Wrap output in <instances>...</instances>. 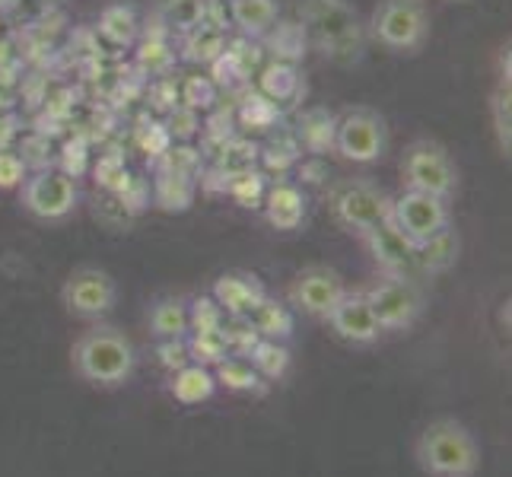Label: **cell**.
<instances>
[{
	"label": "cell",
	"instance_id": "cell-1",
	"mask_svg": "<svg viewBox=\"0 0 512 477\" xmlns=\"http://www.w3.org/2000/svg\"><path fill=\"white\" fill-rule=\"evenodd\" d=\"M414 462L427 477H474L481 471V443L462 420L436 417L414 439Z\"/></svg>",
	"mask_w": 512,
	"mask_h": 477
},
{
	"label": "cell",
	"instance_id": "cell-2",
	"mask_svg": "<svg viewBox=\"0 0 512 477\" xmlns=\"http://www.w3.org/2000/svg\"><path fill=\"white\" fill-rule=\"evenodd\" d=\"M70 366L86 385L121 388L134 376L137 353L125 331L115 325H93L70 347Z\"/></svg>",
	"mask_w": 512,
	"mask_h": 477
},
{
	"label": "cell",
	"instance_id": "cell-3",
	"mask_svg": "<svg viewBox=\"0 0 512 477\" xmlns=\"http://www.w3.org/2000/svg\"><path fill=\"white\" fill-rule=\"evenodd\" d=\"M369 35L395 55H417L430 39V13L423 0H379L369 16Z\"/></svg>",
	"mask_w": 512,
	"mask_h": 477
},
{
	"label": "cell",
	"instance_id": "cell-4",
	"mask_svg": "<svg viewBox=\"0 0 512 477\" xmlns=\"http://www.w3.org/2000/svg\"><path fill=\"white\" fill-rule=\"evenodd\" d=\"M398 169L408 191L436 194V198L449 201L458 188V166L452 153L439 144V140H430V137L411 140L401 153Z\"/></svg>",
	"mask_w": 512,
	"mask_h": 477
},
{
	"label": "cell",
	"instance_id": "cell-5",
	"mask_svg": "<svg viewBox=\"0 0 512 477\" xmlns=\"http://www.w3.org/2000/svg\"><path fill=\"white\" fill-rule=\"evenodd\" d=\"M331 217L347 233H369L373 226L392 217V194H385L379 185L366 179H344L331 188Z\"/></svg>",
	"mask_w": 512,
	"mask_h": 477
},
{
	"label": "cell",
	"instance_id": "cell-6",
	"mask_svg": "<svg viewBox=\"0 0 512 477\" xmlns=\"http://www.w3.org/2000/svg\"><path fill=\"white\" fill-rule=\"evenodd\" d=\"M382 331H411L427 312V293L411 274H385L366 290Z\"/></svg>",
	"mask_w": 512,
	"mask_h": 477
},
{
	"label": "cell",
	"instance_id": "cell-7",
	"mask_svg": "<svg viewBox=\"0 0 512 477\" xmlns=\"http://www.w3.org/2000/svg\"><path fill=\"white\" fill-rule=\"evenodd\" d=\"M80 191L74 175L64 169H39L23 179L20 204L29 217L42 223H61L77 210Z\"/></svg>",
	"mask_w": 512,
	"mask_h": 477
},
{
	"label": "cell",
	"instance_id": "cell-8",
	"mask_svg": "<svg viewBox=\"0 0 512 477\" xmlns=\"http://www.w3.org/2000/svg\"><path fill=\"white\" fill-rule=\"evenodd\" d=\"M334 150H338L347 163H379L388 150V125L385 118L373 109H347L338 121H334Z\"/></svg>",
	"mask_w": 512,
	"mask_h": 477
},
{
	"label": "cell",
	"instance_id": "cell-9",
	"mask_svg": "<svg viewBox=\"0 0 512 477\" xmlns=\"http://www.w3.org/2000/svg\"><path fill=\"white\" fill-rule=\"evenodd\" d=\"M118 303V284L109 271L83 264V268L70 271L61 284V306L67 315L83 318V322H99Z\"/></svg>",
	"mask_w": 512,
	"mask_h": 477
},
{
	"label": "cell",
	"instance_id": "cell-10",
	"mask_svg": "<svg viewBox=\"0 0 512 477\" xmlns=\"http://www.w3.org/2000/svg\"><path fill=\"white\" fill-rule=\"evenodd\" d=\"M299 13H303L306 32L319 42L328 55H338V51H347L350 45L360 48V20L344 0H303L299 4Z\"/></svg>",
	"mask_w": 512,
	"mask_h": 477
},
{
	"label": "cell",
	"instance_id": "cell-11",
	"mask_svg": "<svg viewBox=\"0 0 512 477\" xmlns=\"http://www.w3.org/2000/svg\"><path fill=\"white\" fill-rule=\"evenodd\" d=\"M392 220L411 245L427 242L436 236L439 229H446L452 223L449 214V201L436 198V194H423V191H408L404 188L398 198H392Z\"/></svg>",
	"mask_w": 512,
	"mask_h": 477
},
{
	"label": "cell",
	"instance_id": "cell-12",
	"mask_svg": "<svg viewBox=\"0 0 512 477\" xmlns=\"http://www.w3.org/2000/svg\"><path fill=\"white\" fill-rule=\"evenodd\" d=\"M344 293L347 287L338 271L328 268V264H309V268H303L290 280L287 299L299 312H306L312 318H328L331 309L341 303Z\"/></svg>",
	"mask_w": 512,
	"mask_h": 477
},
{
	"label": "cell",
	"instance_id": "cell-13",
	"mask_svg": "<svg viewBox=\"0 0 512 477\" xmlns=\"http://www.w3.org/2000/svg\"><path fill=\"white\" fill-rule=\"evenodd\" d=\"M325 322L331 325L334 338H341L344 344H353V347L376 344L379 334H382L366 293H344L341 303L331 309V315L325 318Z\"/></svg>",
	"mask_w": 512,
	"mask_h": 477
},
{
	"label": "cell",
	"instance_id": "cell-14",
	"mask_svg": "<svg viewBox=\"0 0 512 477\" xmlns=\"http://www.w3.org/2000/svg\"><path fill=\"white\" fill-rule=\"evenodd\" d=\"M363 242L385 274H411L414 271V245L392 220H385L369 229V233H363Z\"/></svg>",
	"mask_w": 512,
	"mask_h": 477
},
{
	"label": "cell",
	"instance_id": "cell-15",
	"mask_svg": "<svg viewBox=\"0 0 512 477\" xmlns=\"http://www.w3.org/2000/svg\"><path fill=\"white\" fill-rule=\"evenodd\" d=\"M268 296L261 280L252 274H223L214 284V303L223 309V315H249L261 299Z\"/></svg>",
	"mask_w": 512,
	"mask_h": 477
},
{
	"label": "cell",
	"instance_id": "cell-16",
	"mask_svg": "<svg viewBox=\"0 0 512 477\" xmlns=\"http://www.w3.org/2000/svg\"><path fill=\"white\" fill-rule=\"evenodd\" d=\"M458 255H462V236L458 229L449 223L446 229H439L436 236H430L427 242L414 245V268L420 274H446L449 268H455Z\"/></svg>",
	"mask_w": 512,
	"mask_h": 477
},
{
	"label": "cell",
	"instance_id": "cell-17",
	"mask_svg": "<svg viewBox=\"0 0 512 477\" xmlns=\"http://www.w3.org/2000/svg\"><path fill=\"white\" fill-rule=\"evenodd\" d=\"M264 214H268V223L280 233H290V229H299V223L306 220V198L303 191L290 182H277L264 194Z\"/></svg>",
	"mask_w": 512,
	"mask_h": 477
},
{
	"label": "cell",
	"instance_id": "cell-18",
	"mask_svg": "<svg viewBox=\"0 0 512 477\" xmlns=\"http://www.w3.org/2000/svg\"><path fill=\"white\" fill-rule=\"evenodd\" d=\"M172 395L179 404H204L217 395V379L210 373V366L185 363L172 373Z\"/></svg>",
	"mask_w": 512,
	"mask_h": 477
},
{
	"label": "cell",
	"instance_id": "cell-19",
	"mask_svg": "<svg viewBox=\"0 0 512 477\" xmlns=\"http://www.w3.org/2000/svg\"><path fill=\"white\" fill-rule=\"evenodd\" d=\"M150 334L156 341L188 338V299L166 296L150 309Z\"/></svg>",
	"mask_w": 512,
	"mask_h": 477
},
{
	"label": "cell",
	"instance_id": "cell-20",
	"mask_svg": "<svg viewBox=\"0 0 512 477\" xmlns=\"http://www.w3.org/2000/svg\"><path fill=\"white\" fill-rule=\"evenodd\" d=\"M277 0H229V20L245 35H264L277 23Z\"/></svg>",
	"mask_w": 512,
	"mask_h": 477
},
{
	"label": "cell",
	"instance_id": "cell-21",
	"mask_svg": "<svg viewBox=\"0 0 512 477\" xmlns=\"http://www.w3.org/2000/svg\"><path fill=\"white\" fill-rule=\"evenodd\" d=\"M245 360H249L255 366V373L261 379H268V382H277V379H284L290 373V350L284 341H268V338H258L255 347L245 353Z\"/></svg>",
	"mask_w": 512,
	"mask_h": 477
},
{
	"label": "cell",
	"instance_id": "cell-22",
	"mask_svg": "<svg viewBox=\"0 0 512 477\" xmlns=\"http://www.w3.org/2000/svg\"><path fill=\"white\" fill-rule=\"evenodd\" d=\"M249 322L255 325L258 338H268V341H290L293 338V312L287 306H277L268 296H264L261 303L249 312Z\"/></svg>",
	"mask_w": 512,
	"mask_h": 477
},
{
	"label": "cell",
	"instance_id": "cell-23",
	"mask_svg": "<svg viewBox=\"0 0 512 477\" xmlns=\"http://www.w3.org/2000/svg\"><path fill=\"white\" fill-rule=\"evenodd\" d=\"M99 32H102L112 45H121V48L134 45V42H137V35H140V20H137L134 7H128V4H112V7H105L102 16H99Z\"/></svg>",
	"mask_w": 512,
	"mask_h": 477
},
{
	"label": "cell",
	"instance_id": "cell-24",
	"mask_svg": "<svg viewBox=\"0 0 512 477\" xmlns=\"http://www.w3.org/2000/svg\"><path fill=\"white\" fill-rule=\"evenodd\" d=\"M226 51V35L223 29L201 23L198 29L185 32V58L194 64H217Z\"/></svg>",
	"mask_w": 512,
	"mask_h": 477
},
{
	"label": "cell",
	"instance_id": "cell-25",
	"mask_svg": "<svg viewBox=\"0 0 512 477\" xmlns=\"http://www.w3.org/2000/svg\"><path fill=\"white\" fill-rule=\"evenodd\" d=\"M156 16H160L166 29L185 35L204 23L207 0H160V4H156Z\"/></svg>",
	"mask_w": 512,
	"mask_h": 477
},
{
	"label": "cell",
	"instance_id": "cell-26",
	"mask_svg": "<svg viewBox=\"0 0 512 477\" xmlns=\"http://www.w3.org/2000/svg\"><path fill=\"white\" fill-rule=\"evenodd\" d=\"M214 379L217 385H226L229 392H264V379L255 373V366L245 357H236V353H229L226 360L214 366Z\"/></svg>",
	"mask_w": 512,
	"mask_h": 477
},
{
	"label": "cell",
	"instance_id": "cell-27",
	"mask_svg": "<svg viewBox=\"0 0 512 477\" xmlns=\"http://www.w3.org/2000/svg\"><path fill=\"white\" fill-rule=\"evenodd\" d=\"M185 344H188L191 363H201V366H217L220 360L229 357V347L220 331H188Z\"/></svg>",
	"mask_w": 512,
	"mask_h": 477
},
{
	"label": "cell",
	"instance_id": "cell-28",
	"mask_svg": "<svg viewBox=\"0 0 512 477\" xmlns=\"http://www.w3.org/2000/svg\"><path fill=\"white\" fill-rule=\"evenodd\" d=\"M223 309L214 303V296H198L188 303V331H220Z\"/></svg>",
	"mask_w": 512,
	"mask_h": 477
},
{
	"label": "cell",
	"instance_id": "cell-29",
	"mask_svg": "<svg viewBox=\"0 0 512 477\" xmlns=\"http://www.w3.org/2000/svg\"><path fill=\"white\" fill-rule=\"evenodd\" d=\"M156 201L166 210H185L191 204V182L182 179V175H166L160 179V194H156Z\"/></svg>",
	"mask_w": 512,
	"mask_h": 477
},
{
	"label": "cell",
	"instance_id": "cell-30",
	"mask_svg": "<svg viewBox=\"0 0 512 477\" xmlns=\"http://www.w3.org/2000/svg\"><path fill=\"white\" fill-rule=\"evenodd\" d=\"M26 175H29V166L23 163V156H16L10 150H0V191L20 188Z\"/></svg>",
	"mask_w": 512,
	"mask_h": 477
},
{
	"label": "cell",
	"instance_id": "cell-31",
	"mask_svg": "<svg viewBox=\"0 0 512 477\" xmlns=\"http://www.w3.org/2000/svg\"><path fill=\"white\" fill-rule=\"evenodd\" d=\"M493 131H497V140H500V150L509 156V86L497 90L493 96Z\"/></svg>",
	"mask_w": 512,
	"mask_h": 477
},
{
	"label": "cell",
	"instance_id": "cell-32",
	"mask_svg": "<svg viewBox=\"0 0 512 477\" xmlns=\"http://www.w3.org/2000/svg\"><path fill=\"white\" fill-rule=\"evenodd\" d=\"M156 360H160V366H163V369H169V373H175V369H182L185 363H191L185 338L160 341V347H156Z\"/></svg>",
	"mask_w": 512,
	"mask_h": 477
},
{
	"label": "cell",
	"instance_id": "cell-33",
	"mask_svg": "<svg viewBox=\"0 0 512 477\" xmlns=\"http://www.w3.org/2000/svg\"><path fill=\"white\" fill-rule=\"evenodd\" d=\"M137 61H140V67H147V70H153V74H160V70H166L172 64V51L163 42L150 39V42L140 45Z\"/></svg>",
	"mask_w": 512,
	"mask_h": 477
},
{
	"label": "cell",
	"instance_id": "cell-34",
	"mask_svg": "<svg viewBox=\"0 0 512 477\" xmlns=\"http://www.w3.org/2000/svg\"><path fill=\"white\" fill-rule=\"evenodd\" d=\"M13 4H20V0H0V10H10Z\"/></svg>",
	"mask_w": 512,
	"mask_h": 477
}]
</instances>
